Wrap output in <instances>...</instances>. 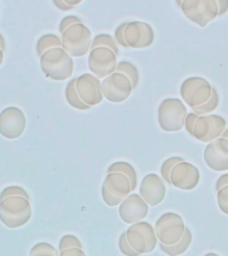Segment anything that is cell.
Wrapping results in <instances>:
<instances>
[{"instance_id":"obj_24","label":"cell","mask_w":228,"mask_h":256,"mask_svg":"<svg viewBox=\"0 0 228 256\" xmlns=\"http://www.w3.org/2000/svg\"><path fill=\"white\" fill-rule=\"evenodd\" d=\"M219 102H220L219 94H218V91H216L215 88H212L211 98H210L207 103H204L203 106L192 108V110H194V114H196L198 116L210 115L212 111H215L216 108L219 107Z\"/></svg>"},{"instance_id":"obj_4","label":"cell","mask_w":228,"mask_h":256,"mask_svg":"<svg viewBox=\"0 0 228 256\" xmlns=\"http://www.w3.org/2000/svg\"><path fill=\"white\" fill-rule=\"evenodd\" d=\"M187 116V107L183 100L178 98H167L159 104L158 122L160 128L166 132H178L184 128Z\"/></svg>"},{"instance_id":"obj_19","label":"cell","mask_w":228,"mask_h":256,"mask_svg":"<svg viewBox=\"0 0 228 256\" xmlns=\"http://www.w3.org/2000/svg\"><path fill=\"white\" fill-rule=\"evenodd\" d=\"M166 192H167L166 191V183L156 174H148L140 182L139 195L148 206L156 207L160 203H163Z\"/></svg>"},{"instance_id":"obj_37","label":"cell","mask_w":228,"mask_h":256,"mask_svg":"<svg viewBox=\"0 0 228 256\" xmlns=\"http://www.w3.org/2000/svg\"><path fill=\"white\" fill-rule=\"evenodd\" d=\"M222 138H223V139H226V140H228V128H226V130H224Z\"/></svg>"},{"instance_id":"obj_16","label":"cell","mask_w":228,"mask_h":256,"mask_svg":"<svg viewBox=\"0 0 228 256\" xmlns=\"http://www.w3.org/2000/svg\"><path fill=\"white\" fill-rule=\"evenodd\" d=\"M148 204L142 199L139 194L132 192L119 206V216L124 223L136 224L143 222L148 215Z\"/></svg>"},{"instance_id":"obj_9","label":"cell","mask_w":228,"mask_h":256,"mask_svg":"<svg viewBox=\"0 0 228 256\" xmlns=\"http://www.w3.org/2000/svg\"><path fill=\"white\" fill-rule=\"evenodd\" d=\"M212 88L214 87L207 79L200 76H191L180 86V96L188 107H200L211 98Z\"/></svg>"},{"instance_id":"obj_11","label":"cell","mask_w":228,"mask_h":256,"mask_svg":"<svg viewBox=\"0 0 228 256\" xmlns=\"http://www.w3.org/2000/svg\"><path fill=\"white\" fill-rule=\"evenodd\" d=\"M123 36L124 43L127 48L134 50H142L152 46L155 40V32L154 28L146 22L132 20V22H123Z\"/></svg>"},{"instance_id":"obj_3","label":"cell","mask_w":228,"mask_h":256,"mask_svg":"<svg viewBox=\"0 0 228 256\" xmlns=\"http://www.w3.org/2000/svg\"><path fill=\"white\" fill-rule=\"evenodd\" d=\"M40 70L44 75L56 82L71 78L74 74V58L64 51L62 46H54L44 50L39 55Z\"/></svg>"},{"instance_id":"obj_20","label":"cell","mask_w":228,"mask_h":256,"mask_svg":"<svg viewBox=\"0 0 228 256\" xmlns=\"http://www.w3.org/2000/svg\"><path fill=\"white\" fill-rule=\"evenodd\" d=\"M192 243V234L190 231V228H186V231H184L183 238L178 242L174 246H163V244H158L160 247V250L168 256H179L183 255L184 252L187 251L190 246Z\"/></svg>"},{"instance_id":"obj_5","label":"cell","mask_w":228,"mask_h":256,"mask_svg":"<svg viewBox=\"0 0 228 256\" xmlns=\"http://www.w3.org/2000/svg\"><path fill=\"white\" fill-rule=\"evenodd\" d=\"M155 234L159 244L174 246L179 242L186 231V224L183 218L175 212H166L156 220Z\"/></svg>"},{"instance_id":"obj_14","label":"cell","mask_w":228,"mask_h":256,"mask_svg":"<svg viewBox=\"0 0 228 256\" xmlns=\"http://www.w3.org/2000/svg\"><path fill=\"white\" fill-rule=\"evenodd\" d=\"M27 119L19 107H6L0 112V135L8 140L19 139L26 131Z\"/></svg>"},{"instance_id":"obj_36","label":"cell","mask_w":228,"mask_h":256,"mask_svg":"<svg viewBox=\"0 0 228 256\" xmlns=\"http://www.w3.org/2000/svg\"><path fill=\"white\" fill-rule=\"evenodd\" d=\"M4 51H6V39H4V36L0 34V66L3 64Z\"/></svg>"},{"instance_id":"obj_13","label":"cell","mask_w":228,"mask_h":256,"mask_svg":"<svg viewBox=\"0 0 228 256\" xmlns=\"http://www.w3.org/2000/svg\"><path fill=\"white\" fill-rule=\"evenodd\" d=\"M134 88L127 76L114 72L112 75L107 76L102 80V92L103 98L111 103H123L131 96Z\"/></svg>"},{"instance_id":"obj_12","label":"cell","mask_w":228,"mask_h":256,"mask_svg":"<svg viewBox=\"0 0 228 256\" xmlns=\"http://www.w3.org/2000/svg\"><path fill=\"white\" fill-rule=\"evenodd\" d=\"M226 128H227V123L223 116L212 115V114L198 116V120L194 126L192 136L196 140L208 144L222 138Z\"/></svg>"},{"instance_id":"obj_29","label":"cell","mask_w":228,"mask_h":256,"mask_svg":"<svg viewBox=\"0 0 228 256\" xmlns=\"http://www.w3.org/2000/svg\"><path fill=\"white\" fill-rule=\"evenodd\" d=\"M216 200H218V206H219L220 211L228 215V186L220 188L219 191H216Z\"/></svg>"},{"instance_id":"obj_27","label":"cell","mask_w":228,"mask_h":256,"mask_svg":"<svg viewBox=\"0 0 228 256\" xmlns=\"http://www.w3.org/2000/svg\"><path fill=\"white\" fill-rule=\"evenodd\" d=\"M184 162L183 158H180V156H172L170 159L164 160L163 164H162V168H160V174H162V179L163 182H166L167 184H171L170 182V175H171V171L174 170L178 163H182Z\"/></svg>"},{"instance_id":"obj_22","label":"cell","mask_w":228,"mask_h":256,"mask_svg":"<svg viewBox=\"0 0 228 256\" xmlns=\"http://www.w3.org/2000/svg\"><path fill=\"white\" fill-rule=\"evenodd\" d=\"M116 72H120V74H123L130 79L132 84V88L135 90L138 87V84H139V71H138V68H136L135 64H132L131 62H128V60H122L118 63L116 66Z\"/></svg>"},{"instance_id":"obj_33","label":"cell","mask_w":228,"mask_h":256,"mask_svg":"<svg viewBox=\"0 0 228 256\" xmlns=\"http://www.w3.org/2000/svg\"><path fill=\"white\" fill-rule=\"evenodd\" d=\"M59 256H87L84 252L83 248L74 247V248H67L63 251L59 252Z\"/></svg>"},{"instance_id":"obj_31","label":"cell","mask_w":228,"mask_h":256,"mask_svg":"<svg viewBox=\"0 0 228 256\" xmlns=\"http://www.w3.org/2000/svg\"><path fill=\"white\" fill-rule=\"evenodd\" d=\"M52 3H54V6H56V7L59 8L60 11H71L76 4H80V0H76V2H68V0H54Z\"/></svg>"},{"instance_id":"obj_17","label":"cell","mask_w":228,"mask_h":256,"mask_svg":"<svg viewBox=\"0 0 228 256\" xmlns=\"http://www.w3.org/2000/svg\"><path fill=\"white\" fill-rule=\"evenodd\" d=\"M170 182L174 187L179 188V190L191 191L199 184L200 172L196 166L184 160L174 167L171 175H170Z\"/></svg>"},{"instance_id":"obj_28","label":"cell","mask_w":228,"mask_h":256,"mask_svg":"<svg viewBox=\"0 0 228 256\" xmlns=\"http://www.w3.org/2000/svg\"><path fill=\"white\" fill-rule=\"evenodd\" d=\"M79 247L83 248L82 246V242H80L75 235H64L59 242V247H58V251H63V250H67V248H74Z\"/></svg>"},{"instance_id":"obj_10","label":"cell","mask_w":228,"mask_h":256,"mask_svg":"<svg viewBox=\"0 0 228 256\" xmlns=\"http://www.w3.org/2000/svg\"><path fill=\"white\" fill-rule=\"evenodd\" d=\"M118 66V54L111 48L98 46L88 52V68L95 78L99 80L106 79L116 71Z\"/></svg>"},{"instance_id":"obj_32","label":"cell","mask_w":228,"mask_h":256,"mask_svg":"<svg viewBox=\"0 0 228 256\" xmlns=\"http://www.w3.org/2000/svg\"><path fill=\"white\" fill-rule=\"evenodd\" d=\"M196 120H198V115L194 114V112H190L186 116V120H184V128L187 130V132L192 136V132H194V126H195Z\"/></svg>"},{"instance_id":"obj_30","label":"cell","mask_w":228,"mask_h":256,"mask_svg":"<svg viewBox=\"0 0 228 256\" xmlns=\"http://www.w3.org/2000/svg\"><path fill=\"white\" fill-rule=\"evenodd\" d=\"M118 247H119L120 252L123 254L124 256H140L138 252H135L132 250V247L130 246V243L127 242V238H126V232H123L119 238V242H118Z\"/></svg>"},{"instance_id":"obj_2","label":"cell","mask_w":228,"mask_h":256,"mask_svg":"<svg viewBox=\"0 0 228 256\" xmlns=\"http://www.w3.org/2000/svg\"><path fill=\"white\" fill-rule=\"evenodd\" d=\"M62 47L71 58H82L90 52L92 35L79 16L68 15L59 24Z\"/></svg>"},{"instance_id":"obj_8","label":"cell","mask_w":228,"mask_h":256,"mask_svg":"<svg viewBox=\"0 0 228 256\" xmlns=\"http://www.w3.org/2000/svg\"><path fill=\"white\" fill-rule=\"evenodd\" d=\"M183 15L199 27H206L208 23L218 18L216 0H184L176 2Z\"/></svg>"},{"instance_id":"obj_26","label":"cell","mask_w":228,"mask_h":256,"mask_svg":"<svg viewBox=\"0 0 228 256\" xmlns=\"http://www.w3.org/2000/svg\"><path fill=\"white\" fill-rule=\"evenodd\" d=\"M98 46H104V47L111 48L112 51L119 55V48H118V44H116L114 36L108 35V34H99V35H96L92 39L91 48L98 47Z\"/></svg>"},{"instance_id":"obj_1","label":"cell","mask_w":228,"mask_h":256,"mask_svg":"<svg viewBox=\"0 0 228 256\" xmlns=\"http://www.w3.org/2000/svg\"><path fill=\"white\" fill-rule=\"evenodd\" d=\"M32 204L28 192L20 186H10L0 192V222L15 230L31 220Z\"/></svg>"},{"instance_id":"obj_35","label":"cell","mask_w":228,"mask_h":256,"mask_svg":"<svg viewBox=\"0 0 228 256\" xmlns=\"http://www.w3.org/2000/svg\"><path fill=\"white\" fill-rule=\"evenodd\" d=\"M226 186H228V174H223V175L220 176L219 179L216 180V191H219L220 188L226 187Z\"/></svg>"},{"instance_id":"obj_23","label":"cell","mask_w":228,"mask_h":256,"mask_svg":"<svg viewBox=\"0 0 228 256\" xmlns=\"http://www.w3.org/2000/svg\"><path fill=\"white\" fill-rule=\"evenodd\" d=\"M64 95H66V100H67L68 104H70L71 107L76 108V110H82V111L90 110L87 106H84V104L82 103V100H80L79 96H78V92H76L75 87V79H71L68 82V84L66 86Z\"/></svg>"},{"instance_id":"obj_34","label":"cell","mask_w":228,"mask_h":256,"mask_svg":"<svg viewBox=\"0 0 228 256\" xmlns=\"http://www.w3.org/2000/svg\"><path fill=\"white\" fill-rule=\"evenodd\" d=\"M218 4V16H223L228 11V0H216Z\"/></svg>"},{"instance_id":"obj_18","label":"cell","mask_w":228,"mask_h":256,"mask_svg":"<svg viewBox=\"0 0 228 256\" xmlns=\"http://www.w3.org/2000/svg\"><path fill=\"white\" fill-rule=\"evenodd\" d=\"M203 158L212 171H228V140L219 138L208 143L204 148Z\"/></svg>"},{"instance_id":"obj_21","label":"cell","mask_w":228,"mask_h":256,"mask_svg":"<svg viewBox=\"0 0 228 256\" xmlns=\"http://www.w3.org/2000/svg\"><path fill=\"white\" fill-rule=\"evenodd\" d=\"M111 172H118V174H123L124 176H127L128 180L131 182L132 191H135L138 187V175H136V170L132 164L127 163V162H115L107 170V174H111Z\"/></svg>"},{"instance_id":"obj_7","label":"cell","mask_w":228,"mask_h":256,"mask_svg":"<svg viewBox=\"0 0 228 256\" xmlns=\"http://www.w3.org/2000/svg\"><path fill=\"white\" fill-rule=\"evenodd\" d=\"M131 182L128 180L127 176L118 172H111L107 174L103 184H102V198L104 203L108 207H116L120 206L127 196L132 194Z\"/></svg>"},{"instance_id":"obj_25","label":"cell","mask_w":228,"mask_h":256,"mask_svg":"<svg viewBox=\"0 0 228 256\" xmlns=\"http://www.w3.org/2000/svg\"><path fill=\"white\" fill-rule=\"evenodd\" d=\"M30 256H59V251L52 244L47 242H40L31 248Z\"/></svg>"},{"instance_id":"obj_38","label":"cell","mask_w":228,"mask_h":256,"mask_svg":"<svg viewBox=\"0 0 228 256\" xmlns=\"http://www.w3.org/2000/svg\"><path fill=\"white\" fill-rule=\"evenodd\" d=\"M204 256H219V255H216V254H214V252H208V254H206Z\"/></svg>"},{"instance_id":"obj_6","label":"cell","mask_w":228,"mask_h":256,"mask_svg":"<svg viewBox=\"0 0 228 256\" xmlns=\"http://www.w3.org/2000/svg\"><path fill=\"white\" fill-rule=\"evenodd\" d=\"M126 238L132 250L138 252L139 255L150 254L158 247V238H156L155 228L152 227L151 223L148 222H139V223L132 224L126 231Z\"/></svg>"},{"instance_id":"obj_15","label":"cell","mask_w":228,"mask_h":256,"mask_svg":"<svg viewBox=\"0 0 228 256\" xmlns=\"http://www.w3.org/2000/svg\"><path fill=\"white\" fill-rule=\"evenodd\" d=\"M75 87L79 99L88 108L95 107L104 99L102 92V80L95 78L92 74H83L75 78Z\"/></svg>"}]
</instances>
